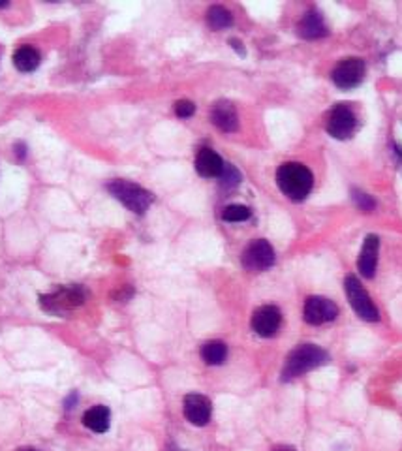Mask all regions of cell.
Returning a JSON list of instances; mask_svg holds the SVG:
<instances>
[{
  "label": "cell",
  "instance_id": "6da1fadb",
  "mask_svg": "<svg viewBox=\"0 0 402 451\" xmlns=\"http://www.w3.org/2000/svg\"><path fill=\"white\" fill-rule=\"evenodd\" d=\"M276 184L286 198L292 201H303L312 190L314 177L307 166L299 162H286L276 171Z\"/></svg>",
  "mask_w": 402,
  "mask_h": 451
},
{
  "label": "cell",
  "instance_id": "7a4b0ae2",
  "mask_svg": "<svg viewBox=\"0 0 402 451\" xmlns=\"http://www.w3.org/2000/svg\"><path fill=\"white\" fill-rule=\"evenodd\" d=\"M327 354L316 344H301L293 350L286 359L282 369V380H293L303 376L309 370L318 369L320 365L327 363Z\"/></svg>",
  "mask_w": 402,
  "mask_h": 451
},
{
  "label": "cell",
  "instance_id": "3957f363",
  "mask_svg": "<svg viewBox=\"0 0 402 451\" xmlns=\"http://www.w3.org/2000/svg\"><path fill=\"white\" fill-rule=\"evenodd\" d=\"M107 190H109L113 198L119 199L124 207H128L130 211L135 213V215H143L151 207L152 199H154L149 190L130 181L109 182Z\"/></svg>",
  "mask_w": 402,
  "mask_h": 451
},
{
  "label": "cell",
  "instance_id": "277c9868",
  "mask_svg": "<svg viewBox=\"0 0 402 451\" xmlns=\"http://www.w3.org/2000/svg\"><path fill=\"white\" fill-rule=\"evenodd\" d=\"M85 290L81 286H66L49 295H41L40 305L46 312L51 314H65V312L81 307L85 303Z\"/></svg>",
  "mask_w": 402,
  "mask_h": 451
},
{
  "label": "cell",
  "instance_id": "5b68a950",
  "mask_svg": "<svg viewBox=\"0 0 402 451\" xmlns=\"http://www.w3.org/2000/svg\"><path fill=\"white\" fill-rule=\"evenodd\" d=\"M344 288H346V295L350 301L351 309L357 312V316L367 320V322H378V309L373 303V299L365 292V288L359 282L356 275H348L344 281Z\"/></svg>",
  "mask_w": 402,
  "mask_h": 451
},
{
  "label": "cell",
  "instance_id": "8992f818",
  "mask_svg": "<svg viewBox=\"0 0 402 451\" xmlns=\"http://www.w3.org/2000/svg\"><path fill=\"white\" fill-rule=\"evenodd\" d=\"M243 267L250 273L267 271L274 264V250L265 239L252 241L243 253Z\"/></svg>",
  "mask_w": 402,
  "mask_h": 451
},
{
  "label": "cell",
  "instance_id": "52a82bcc",
  "mask_svg": "<svg viewBox=\"0 0 402 451\" xmlns=\"http://www.w3.org/2000/svg\"><path fill=\"white\" fill-rule=\"evenodd\" d=\"M357 119L356 113L351 112V107L346 106V104H338V106L333 107L329 117H327V132L337 140H346L354 134Z\"/></svg>",
  "mask_w": 402,
  "mask_h": 451
},
{
  "label": "cell",
  "instance_id": "ba28073f",
  "mask_svg": "<svg viewBox=\"0 0 402 451\" xmlns=\"http://www.w3.org/2000/svg\"><path fill=\"white\" fill-rule=\"evenodd\" d=\"M363 77H365V62L356 57L340 60L333 70V81L338 88L357 87L363 81Z\"/></svg>",
  "mask_w": 402,
  "mask_h": 451
},
{
  "label": "cell",
  "instance_id": "9c48e42d",
  "mask_svg": "<svg viewBox=\"0 0 402 451\" xmlns=\"http://www.w3.org/2000/svg\"><path fill=\"white\" fill-rule=\"evenodd\" d=\"M338 314L337 305L331 299L326 297H309L304 303V320L310 325H321V323L333 322Z\"/></svg>",
  "mask_w": 402,
  "mask_h": 451
},
{
  "label": "cell",
  "instance_id": "30bf717a",
  "mask_svg": "<svg viewBox=\"0 0 402 451\" xmlns=\"http://www.w3.org/2000/svg\"><path fill=\"white\" fill-rule=\"evenodd\" d=\"M210 412H213V406H210V400L205 395L190 393V395L185 397V417L192 425H198V427L207 425L210 419Z\"/></svg>",
  "mask_w": 402,
  "mask_h": 451
},
{
  "label": "cell",
  "instance_id": "8fae6325",
  "mask_svg": "<svg viewBox=\"0 0 402 451\" xmlns=\"http://www.w3.org/2000/svg\"><path fill=\"white\" fill-rule=\"evenodd\" d=\"M280 323H282V314L273 305L260 307L252 316V329L260 337H273L279 331Z\"/></svg>",
  "mask_w": 402,
  "mask_h": 451
},
{
  "label": "cell",
  "instance_id": "7c38bea8",
  "mask_svg": "<svg viewBox=\"0 0 402 451\" xmlns=\"http://www.w3.org/2000/svg\"><path fill=\"white\" fill-rule=\"evenodd\" d=\"M210 121L222 132H235L237 126H239L237 109L227 100H220V102H216L215 106H213V109H210Z\"/></svg>",
  "mask_w": 402,
  "mask_h": 451
},
{
  "label": "cell",
  "instance_id": "4fadbf2b",
  "mask_svg": "<svg viewBox=\"0 0 402 451\" xmlns=\"http://www.w3.org/2000/svg\"><path fill=\"white\" fill-rule=\"evenodd\" d=\"M378 248H380V239L376 235H367V239L363 243L361 256H359V273L365 278H373L376 273V265H378Z\"/></svg>",
  "mask_w": 402,
  "mask_h": 451
},
{
  "label": "cell",
  "instance_id": "5bb4252c",
  "mask_svg": "<svg viewBox=\"0 0 402 451\" xmlns=\"http://www.w3.org/2000/svg\"><path fill=\"white\" fill-rule=\"evenodd\" d=\"M196 170L201 177H220L222 170H224V160L213 151V149H201L196 156Z\"/></svg>",
  "mask_w": 402,
  "mask_h": 451
},
{
  "label": "cell",
  "instance_id": "9a60e30c",
  "mask_svg": "<svg viewBox=\"0 0 402 451\" xmlns=\"http://www.w3.org/2000/svg\"><path fill=\"white\" fill-rule=\"evenodd\" d=\"M297 32L301 38L304 40H316V38H323L327 34L326 23H323V18L316 10H310V12L304 13V18L299 21Z\"/></svg>",
  "mask_w": 402,
  "mask_h": 451
},
{
  "label": "cell",
  "instance_id": "2e32d148",
  "mask_svg": "<svg viewBox=\"0 0 402 451\" xmlns=\"http://www.w3.org/2000/svg\"><path fill=\"white\" fill-rule=\"evenodd\" d=\"M109 422H111V412L107 406H93V408H88L85 412V416H83V423H85V427L94 431V433H107V429H109Z\"/></svg>",
  "mask_w": 402,
  "mask_h": 451
},
{
  "label": "cell",
  "instance_id": "e0dca14e",
  "mask_svg": "<svg viewBox=\"0 0 402 451\" xmlns=\"http://www.w3.org/2000/svg\"><path fill=\"white\" fill-rule=\"evenodd\" d=\"M40 53L32 46H21L13 53V65L19 72H34L40 66Z\"/></svg>",
  "mask_w": 402,
  "mask_h": 451
},
{
  "label": "cell",
  "instance_id": "ac0fdd59",
  "mask_svg": "<svg viewBox=\"0 0 402 451\" xmlns=\"http://www.w3.org/2000/svg\"><path fill=\"white\" fill-rule=\"evenodd\" d=\"M227 358V346L220 340H209L201 346V359L207 365H222Z\"/></svg>",
  "mask_w": 402,
  "mask_h": 451
},
{
  "label": "cell",
  "instance_id": "d6986e66",
  "mask_svg": "<svg viewBox=\"0 0 402 451\" xmlns=\"http://www.w3.org/2000/svg\"><path fill=\"white\" fill-rule=\"evenodd\" d=\"M207 23L213 30H222L234 23V18L224 6H210L207 12Z\"/></svg>",
  "mask_w": 402,
  "mask_h": 451
},
{
  "label": "cell",
  "instance_id": "ffe728a7",
  "mask_svg": "<svg viewBox=\"0 0 402 451\" xmlns=\"http://www.w3.org/2000/svg\"><path fill=\"white\" fill-rule=\"evenodd\" d=\"M250 209L246 206H227L222 213V218L226 222H245L250 218Z\"/></svg>",
  "mask_w": 402,
  "mask_h": 451
},
{
  "label": "cell",
  "instance_id": "44dd1931",
  "mask_svg": "<svg viewBox=\"0 0 402 451\" xmlns=\"http://www.w3.org/2000/svg\"><path fill=\"white\" fill-rule=\"evenodd\" d=\"M241 173L239 170L232 164H224V170H222L220 177H218V181H220L222 188H235L239 187L241 182Z\"/></svg>",
  "mask_w": 402,
  "mask_h": 451
},
{
  "label": "cell",
  "instance_id": "7402d4cb",
  "mask_svg": "<svg viewBox=\"0 0 402 451\" xmlns=\"http://www.w3.org/2000/svg\"><path fill=\"white\" fill-rule=\"evenodd\" d=\"M194 112H196V106H194L190 100H179L175 104V115L181 119L192 117Z\"/></svg>",
  "mask_w": 402,
  "mask_h": 451
},
{
  "label": "cell",
  "instance_id": "603a6c76",
  "mask_svg": "<svg viewBox=\"0 0 402 451\" xmlns=\"http://www.w3.org/2000/svg\"><path fill=\"white\" fill-rule=\"evenodd\" d=\"M354 201L357 203V207L361 209V211H373L374 209V199L368 196V194H363L359 190L354 192Z\"/></svg>",
  "mask_w": 402,
  "mask_h": 451
},
{
  "label": "cell",
  "instance_id": "cb8c5ba5",
  "mask_svg": "<svg viewBox=\"0 0 402 451\" xmlns=\"http://www.w3.org/2000/svg\"><path fill=\"white\" fill-rule=\"evenodd\" d=\"M229 43H232V47H234L237 53L245 57V47H243V43H241L239 40H229Z\"/></svg>",
  "mask_w": 402,
  "mask_h": 451
},
{
  "label": "cell",
  "instance_id": "d4e9b609",
  "mask_svg": "<svg viewBox=\"0 0 402 451\" xmlns=\"http://www.w3.org/2000/svg\"><path fill=\"white\" fill-rule=\"evenodd\" d=\"M13 151H15V154H18L19 159L23 160V159H25V154H27V147H25L23 143H18V145L13 147Z\"/></svg>",
  "mask_w": 402,
  "mask_h": 451
},
{
  "label": "cell",
  "instance_id": "484cf974",
  "mask_svg": "<svg viewBox=\"0 0 402 451\" xmlns=\"http://www.w3.org/2000/svg\"><path fill=\"white\" fill-rule=\"evenodd\" d=\"M273 451H297V450L292 447V445H279V447H274Z\"/></svg>",
  "mask_w": 402,
  "mask_h": 451
},
{
  "label": "cell",
  "instance_id": "4316f807",
  "mask_svg": "<svg viewBox=\"0 0 402 451\" xmlns=\"http://www.w3.org/2000/svg\"><path fill=\"white\" fill-rule=\"evenodd\" d=\"M8 6H10L8 2H0V8H8Z\"/></svg>",
  "mask_w": 402,
  "mask_h": 451
},
{
  "label": "cell",
  "instance_id": "83f0119b",
  "mask_svg": "<svg viewBox=\"0 0 402 451\" xmlns=\"http://www.w3.org/2000/svg\"><path fill=\"white\" fill-rule=\"evenodd\" d=\"M21 451H36V450H30V447H27V450H21Z\"/></svg>",
  "mask_w": 402,
  "mask_h": 451
}]
</instances>
